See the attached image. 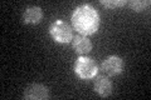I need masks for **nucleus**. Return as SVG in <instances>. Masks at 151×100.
<instances>
[{
	"mask_svg": "<svg viewBox=\"0 0 151 100\" xmlns=\"http://www.w3.org/2000/svg\"><path fill=\"white\" fill-rule=\"evenodd\" d=\"M112 90H113L112 83L107 77L101 75V77L97 78L96 83H94V91L100 95V96H102V98L110 96L112 94Z\"/></svg>",
	"mask_w": 151,
	"mask_h": 100,
	"instance_id": "423d86ee",
	"label": "nucleus"
},
{
	"mask_svg": "<svg viewBox=\"0 0 151 100\" xmlns=\"http://www.w3.org/2000/svg\"><path fill=\"white\" fill-rule=\"evenodd\" d=\"M74 73L78 75L83 80L92 79L97 75L98 73V66L96 61L93 59L88 58L86 55H81L79 58L76 60L74 64Z\"/></svg>",
	"mask_w": 151,
	"mask_h": 100,
	"instance_id": "f03ea898",
	"label": "nucleus"
},
{
	"mask_svg": "<svg viewBox=\"0 0 151 100\" xmlns=\"http://www.w3.org/2000/svg\"><path fill=\"white\" fill-rule=\"evenodd\" d=\"M49 33L52 38L55 41L60 43V44H67V43H70L73 39V29L70 28L68 23L60 20V19L50 24Z\"/></svg>",
	"mask_w": 151,
	"mask_h": 100,
	"instance_id": "7ed1b4c3",
	"label": "nucleus"
},
{
	"mask_svg": "<svg viewBox=\"0 0 151 100\" xmlns=\"http://www.w3.org/2000/svg\"><path fill=\"white\" fill-rule=\"evenodd\" d=\"M72 46L74 51L79 55H86L92 50V43L84 35H78L72 39Z\"/></svg>",
	"mask_w": 151,
	"mask_h": 100,
	"instance_id": "6e6552de",
	"label": "nucleus"
},
{
	"mask_svg": "<svg viewBox=\"0 0 151 100\" xmlns=\"http://www.w3.org/2000/svg\"><path fill=\"white\" fill-rule=\"evenodd\" d=\"M127 5L134 11L140 13L150 6V0H132V1H127Z\"/></svg>",
	"mask_w": 151,
	"mask_h": 100,
	"instance_id": "1a4fd4ad",
	"label": "nucleus"
},
{
	"mask_svg": "<svg viewBox=\"0 0 151 100\" xmlns=\"http://www.w3.org/2000/svg\"><path fill=\"white\" fill-rule=\"evenodd\" d=\"M43 19V10L39 6H29L23 13L22 20L24 24H39Z\"/></svg>",
	"mask_w": 151,
	"mask_h": 100,
	"instance_id": "0eeeda50",
	"label": "nucleus"
},
{
	"mask_svg": "<svg viewBox=\"0 0 151 100\" xmlns=\"http://www.w3.org/2000/svg\"><path fill=\"white\" fill-rule=\"evenodd\" d=\"M72 24L81 35H92L100 26V15L92 5L82 4L74 9L72 14Z\"/></svg>",
	"mask_w": 151,
	"mask_h": 100,
	"instance_id": "f257e3e1",
	"label": "nucleus"
},
{
	"mask_svg": "<svg viewBox=\"0 0 151 100\" xmlns=\"http://www.w3.org/2000/svg\"><path fill=\"white\" fill-rule=\"evenodd\" d=\"M103 6L106 8H110V9H113V8H121L127 4V1L125 0H101L100 1Z\"/></svg>",
	"mask_w": 151,
	"mask_h": 100,
	"instance_id": "9d476101",
	"label": "nucleus"
},
{
	"mask_svg": "<svg viewBox=\"0 0 151 100\" xmlns=\"http://www.w3.org/2000/svg\"><path fill=\"white\" fill-rule=\"evenodd\" d=\"M124 66L125 63L122 58L117 55H110L102 61L101 70L108 77H116V75H119L124 71Z\"/></svg>",
	"mask_w": 151,
	"mask_h": 100,
	"instance_id": "20e7f679",
	"label": "nucleus"
},
{
	"mask_svg": "<svg viewBox=\"0 0 151 100\" xmlns=\"http://www.w3.org/2000/svg\"><path fill=\"white\" fill-rule=\"evenodd\" d=\"M23 96L27 100H45L49 98V90L43 84H30L24 89Z\"/></svg>",
	"mask_w": 151,
	"mask_h": 100,
	"instance_id": "39448f33",
	"label": "nucleus"
}]
</instances>
